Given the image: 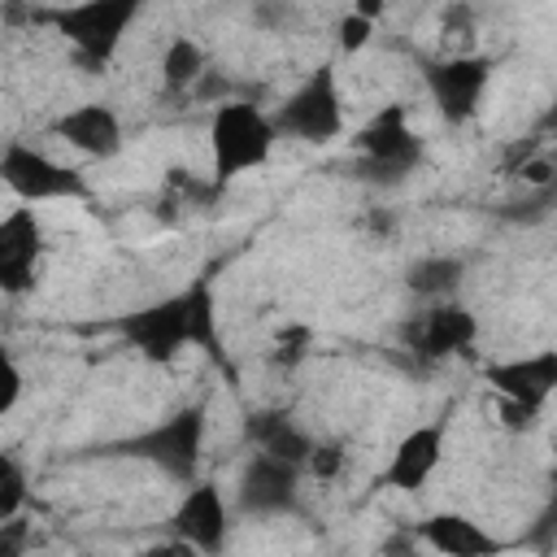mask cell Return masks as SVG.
Here are the masks:
<instances>
[{
	"mask_svg": "<svg viewBox=\"0 0 557 557\" xmlns=\"http://www.w3.org/2000/svg\"><path fill=\"white\" fill-rule=\"evenodd\" d=\"M461 257H422L413 270H409V287L422 296V300H444L461 287Z\"/></svg>",
	"mask_w": 557,
	"mask_h": 557,
	"instance_id": "cell-19",
	"label": "cell"
},
{
	"mask_svg": "<svg viewBox=\"0 0 557 557\" xmlns=\"http://www.w3.org/2000/svg\"><path fill=\"white\" fill-rule=\"evenodd\" d=\"M422 83L440 117L448 126H466L483 104V91L492 83V61L479 52H453L444 61H422Z\"/></svg>",
	"mask_w": 557,
	"mask_h": 557,
	"instance_id": "cell-8",
	"label": "cell"
},
{
	"mask_svg": "<svg viewBox=\"0 0 557 557\" xmlns=\"http://www.w3.org/2000/svg\"><path fill=\"white\" fill-rule=\"evenodd\" d=\"M300 470L287 457L252 453L235 479V509L248 518H287L300 509Z\"/></svg>",
	"mask_w": 557,
	"mask_h": 557,
	"instance_id": "cell-9",
	"label": "cell"
},
{
	"mask_svg": "<svg viewBox=\"0 0 557 557\" xmlns=\"http://www.w3.org/2000/svg\"><path fill=\"white\" fill-rule=\"evenodd\" d=\"M52 135L65 139L74 152L91 157V161H109L122 152L126 144V131H122V117L113 104L104 100H87V104H74L65 109L57 122H52Z\"/></svg>",
	"mask_w": 557,
	"mask_h": 557,
	"instance_id": "cell-14",
	"label": "cell"
},
{
	"mask_svg": "<svg viewBox=\"0 0 557 557\" xmlns=\"http://www.w3.org/2000/svg\"><path fill=\"white\" fill-rule=\"evenodd\" d=\"M148 0H78V4H61L52 9V26L57 35L74 48V57L83 65H109L126 39V30L135 26V17L144 13Z\"/></svg>",
	"mask_w": 557,
	"mask_h": 557,
	"instance_id": "cell-3",
	"label": "cell"
},
{
	"mask_svg": "<svg viewBox=\"0 0 557 557\" xmlns=\"http://www.w3.org/2000/svg\"><path fill=\"white\" fill-rule=\"evenodd\" d=\"M26 544V518L17 513V518H4L0 522V553H13V548H22Z\"/></svg>",
	"mask_w": 557,
	"mask_h": 557,
	"instance_id": "cell-23",
	"label": "cell"
},
{
	"mask_svg": "<svg viewBox=\"0 0 557 557\" xmlns=\"http://www.w3.org/2000/svg\"><path fill=\"white\" fill-rule=\"evenodd\" d=\"M26 505V470L13 453H0V522L17 518Z\"/></svg>",
	"mask_w": 557,
	"mask_h": 557,
	"instance_id": "cell-20",
	"label": "cell"
},
{
	"mask_svg": "<svg viewBox=\"0 0 557 557\" xmlns=\"http://www.w3.org/2000/svg\"><path fill=\"white\" fill-rule=\"evenodd\" d=\"M131 457L157 466L161 474L178 479V483H191L196 470H200V457H205V405H187V409H174L170 418H161L157 426L139 431L135 440L122 444Z\"/></svg>",
	"mask_w": 557,
	"mask_h": 557,
	"instance_id": "cell-5",
	"label": "cell"
},
{
	"mask_svg": "<svg viewBox=\"0 0 557 557\" xmlns=\"http://www.w3.org/2000/svg\"><path fill=\"white\" fill-rule=\"evenodd\" d=\"M274 131L300 144H331L344 135V96H339V78L335 65H318L274 113H270Z\"/></svg>",
	"mask_w": 557,
	"mask_h": 557,
	"instance_id": "cell-4",
	"label": "cell"
},
{
	"mask_svg": "<svg viewBox=\"0 0 557 557\" xmlns=\"http://www.w3.org/2000/svg\"><path fill=\"white\" fill-rule=\"evenodd\" d=\"M444 422H422L413 426L396 453L387 457V466L379 470V487H392V492H422L431 483V474L440 470L444 461Z\"/></svg>",
	"mask_w": 557,
	"mask_h": 557,
	"instance_id": "cell-15",
	"label": "cell"
},
{
	"mask_svg": "<svg viewBox=\"0 0 557 557\" xmlns=\"http://www.w3.org/2000/svg\"><path fill=\"white\" fill-rule=\"evenodd\" d=\"M383 9H387V0H357V4H352V13H361V17H370V22H379Z\"/></svg>",
	"mask_w": 557,
	"mask_h": 557,
	"instance_id": "cell-24",
	"label": "cell"
},
{
	"mask_svg": "<svg viewBox=\"0 0 557 557\" xmlns=\"http://www.w3.org/2000/svg\"><path fill=\"white\" fill-rule=\"evenodd\" d=\"M170 531H174V548H183V553H218V548H226V531H231L226 492L213 479L209 483L191 479V487L174 505Z\"/></svg>",
	"mask_w": 557,
	"mask_h": 557,
	"instance_id": "cell-11",
	"label": "cell"
},
{
	"mask_svg": "<svg viewBox=\"0 0 557 557\" xmlns=\"http://www.w3.org/2000/svg\"><path fill=\"white\" fill-rule=\"evenodd\" d=\"M422 540L435 548V553H453V557H483V553H496L500 544L479 527L470 522L466 513H435L422 522Z\"/></svg>",
	"mask_w": 557,
	"mask_h": 557,
	"instance_id": "cell-16",
	"label": "cell"
},
{
	"mask_svg": "<svg viewBox=\"0 0 557 557\" xmlns=\"http://www.w3.org/2000/svg\"><path fill=\"white\" fill-rule=\"evenodd\" d=\"M483 379H487L492 392H500L505 426L527 431L548 409V396L557 387V352L544 348V352H531V357L492 361V366H483Z\"/></svg>",
	"mask_w": 557,
	"mask_h": 557,
	"instance_id": "cell-6",
	"label": "cell"
},
{
	"mask_svg": "<svg viewBox=\"0 0 557 557\" xmlns=\"http://www.w3.org/2000/svg\"><path fill=\"white\" fill-rule=\"evenodd\" d=\"M248 435H252V444L261 448V453H274V457H287V461H296V466H305V457H309V448H313V440L305 435V426L292 418V413H252V422H248Z\"/></svg>",
	"mask_w": 557,
	"mask_h": 557,
	"instance_id": "cell-17",
	"label": "cell"
},
{
	"mask_svg": "<svg viewBox=\"0 0 557 557\" xmlns=\"http://www.w3.org/2000/svg\"><path fill=\"white\" fill-rule=\"evenodd\" d=\"M357 152L366 161V170H374L379 178H405L418 161H422V139L409 122L405 104H383L361 131H357Z\"/></svg>",
	"mask_w": 557,
	"mask_h": 557,
	"instance_id": "cell-10",
	"label": "cell"
},
{
	"mask_svg": "<svg viewBox=\"0 0 557 557\" xmlns=\"http://www.w3.org/2000/svg\"><path fill=\"white\" fill-rule=\"evenodd\" d=\"M117 331L139 357L165 366L183 348H205L218 352V313H213V287L209 278H191L183 292L161 296L135 313L117 318Z\"/></svg>",
	"mask_w": 557,
	"mask_h": 557,
	"instance_id": "cell-1",
	"label": "cell"
},
{
	"mask_svg": "<svg viewBox=\"0 0 557 557\" xmlns=\"http://www.w3.org/2000/svg\"><path fill=\"white\" fill-rule=\"evenodd\" d=\"M370 35H374V22L361 17V13H352V9L335 22V44H339L344 52H361V48L370 44Z\"/></svg>",
	"mask_w": 557,
	"mask_h": 557,
	"instance_id": "cell-22",
	"label": "cell"
},
{
	"mask_svg": "<svg viewBox=\"0 0 557 557\" xmlns=\"http://www.w3.org/2000/svg\"><path fill=\"white\" fill-rule=\"evenodd\" d=\"M278 144V131L261 104L248 100H222L209 113V165H213V187L235 183L239 174L257 170L270 161Z\"/></svg>",
	"mask_w": 557,
	"mask_h": 557,
	"instance_id": "cell-2",
	"label": "cell"
},
{
	"mask_svg": "<svg viewBox=\"0 0 557 557\" xmlns=\"http://www.w3.org/2000/svg\"><path fill=\"white\" fill-rule=\"evenodd\" d=\"M44 222L30 205L0 213V296H26L44 265Z\"/></svg>",
	"mask_w": 557,
	"mask_h": 557,
	"instance_id": "cell-12",
	"label": "cell"
},
{
	"mask_svg": "<svg viewBox=\"0 0 557 557\" xmlns=\"http://www.w3.org/2000/svg\"><path fill=\"white\" fill-rule=\"evenodd\" d=\"M22 387H26V379H22V366L13 361V352H9V348H0V418H9V413L17 409V400H22Z\"/></svg>",
	"mask_w": 557,
	"mask_h": 557,
	"instance_id": "cell-21",
	"label": "cell"
},
{
	"mask_svg": "<svg viewBox=\"0 0 557 557\" xmlns=\"http://www.w3.org/2000/svg\"><path fill=\"white\" fill-rule=\"evenodd\" d=\"M0 183L22 200V205H52V200H83L87 183L74 165L48 157L44 148L13 139L0 148Z\"/></svg>",
	"mask_w": 557,
	"mask_h": 557,
	"instance_id": "cell-7",
	"label": "cell"
},
{
	"mask_svg": "<svg viewBox=\"0 0 557 557\" xmlns=\"http://www.w3.org/2000/svg\"><path fill=\"white\" fill-rule=\"evenodd\" d=\"M474 339H479V322L453 296L426 300V309L405 322V348H413L426 361H440V357H453V352H470Z\"/></svg>",
	"mask_w": 557,
	"mask_h": 557,
	"instance_id": "cell-13",
	"label": "cell"
},
{
	"mask_svg": "<svg viewBox=\"0 0 557 557\" xmlns=\"http://www.w3.org/2000/svg\"><path fill=\"white\" fill-rule=\"evenodd\" d=\"M205 70H209L205 48L196 39H187V35H174L170 48H165V57H161V83L170 91H187L191 83L205 78Z\"/></svg>",
	"mask_w": 557,
	"mask_h": 557,
	"instance_id": "cell-18",
	"label": "cell"
}]
</instances>
